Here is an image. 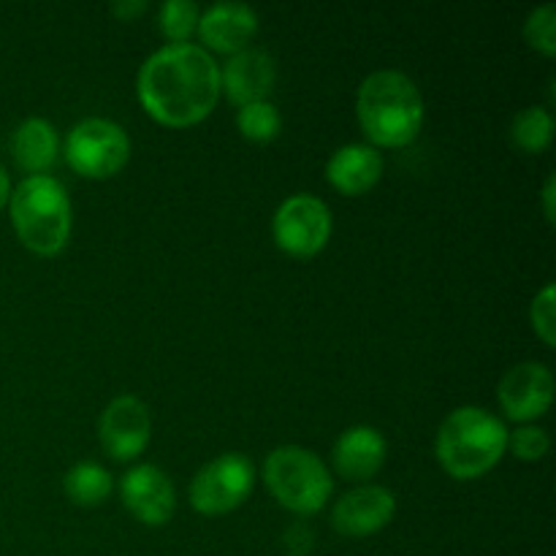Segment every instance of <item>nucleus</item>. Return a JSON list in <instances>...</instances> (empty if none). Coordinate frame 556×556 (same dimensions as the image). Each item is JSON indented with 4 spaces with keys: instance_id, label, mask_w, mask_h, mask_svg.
Here are the masks:
<instances>
[{
    "instance_id": "obj_1",
    "label": "nucleus",
    "mask_w": 556,
    "mask_h": 556,
    "mask_svg": "<svg viewBox=\"0 0 556 556\" xmlns=\"http://www.w3.org/2000/svg\"><path fill=\"white\" fill-rule=\"evenodd\" d=\"M139 101L157 123L185 128L212 112L220 96V68L204 47L168 43L139 68Z\"/></svg>"
},
{
    "instance_id": "obj_2",
    "label": "nucleus",
    "mask_w": 556,
    "mask_h": 556,
    "mask_svg": "<svg viewBox=\"0 0 556 556\" xmlns=\"http://www.w3.org/2000/svg\"><path fill=\"white\" fill-rule=\"evenodd\" d=\"M358 123L380 147H405L421 134L424 98L402 71H375L358 87Z\"/></svg>"
},
{
    "instance_id": "obj_3",
    "label": "nucleus",
    "mask_w": 556,
    "mask_h": 556,
    "mask_svg": "<svg viewBox=\"0 0 556 556\" xmlns=\"http://www.w3.org/2000/svg\"><path fill=\"white\" fill-rule=\"evenodd\" d=\"M508 429L489 410L476 405L456 407L438 429V459L448 476L459 481L483 476L503 459Z\"/></svg>"
},
{
    "instance_id": "obj_4",
    "label": "nucleus",
    "mask_w": 556,
    "mask_h": 556,
    "mask_svg": "<svg viewBox=\"0 0 556 556\" xmlns=\"http://www.w3.org/2000/svg\"><path fill=\"white\" fill-rule=\"evenodd\" d=\"M11 223L22 244L38 255H54L71 237V201L63 182L49 174L25 177L9 199Z\"/></svg>"
},
{
    "instance_id": "obj_5",
    "label": "nucleus",
    "mask_w": 556,
    "mask_h": 556,
    "mask_svg": "<svg viewBox=\"0 0 556 556\" xmlns=\"http://www.w3.org/2000/svg\"><path fill=\"white\" fill-rule=\"evenodd\" d=\"M264 481L277 503L299 516L318 514L334 492L329 467L299 445H280L266 456Z\"/></svg>"
},
{
    "instance_id": "obj_6",
    "label": "nucleus",
    "mask_w": 556,
    "mask_h": 556,
    "mask_svg": "<svg viewBox=\"0 0 556 556\" xmlns=\"http://www.w3.org/2000/svg\"><path fill=\"white\" fill-rule=\"evenodd\" d=\"M130 139L114 119L87 117L71 128L65 157L71 168L90 179H106L128 163Z\"/></svg>"
},
{
    "instance_id": "obj_7",
    "label": "nucleus",
    "mask_w": 556,
    "mask_h": 556,
    "mask_svg": "<svg viewBox=\"0 0 556 556\" xmlns=\"http://www.w3.org/2000/svg\"><path fill=\"white\" fill-rule=\"evenodd\" d=\"M255 470L244 454H223L195 472L190 505L204 516H220L239 508L253 492Z\"/></svg>"
},
{
    "instance_id": "obj_8",
    "label": "nucleus",
    "mask_w": 556,
    "mask_h": 556,
    "mask_svg": "<svg viewBox=\"0 0 556 556\" xmlns=\"http://www.w3.org/2000/svg\"><path fill=\"white\" fill-rule=\"evenodd\" d=\"M275 242L296 258H313L331 237V212L318 195H288L275 212Z\"/></svg>"
},
{
    "instance_id": "obj_9",
    "label": "nucleus",
    "mask_w": 556,
    "mask_h": 556,
    "mask_svg": "<svg viewBox=\"0 0 556 556\" xmlns=\"http://www.w3.org/2000/svg\"><path fill=\"white\" fill-rule=\"evenodd\" d=\"M98 438L112 459H136L150 443V410L144 402L130 394L114 396L101 413Z\"/></svg>"
},
{
    "instance_id": "obj_10",
    "label": "nucleus",
    "mask_w": 556,
    "mask_h": 556,
    "mask_svg": "<svg viewBox=\"0 0 556 556\" xmlns=\"http://www.w3.org/2000/svg\"><path fill=\"white\" fill-rule=\"evenodd\" d=\"M500 405L514 421H535L546 416L554 402V378L546 364L525 362L519 367L508 369L500 380Z\"/></svg>"
},
{
    "instance_id": "obj_11",
    "label": "nucleus",
    "mask_w": 556,
    "mask_h": 556,
    "mask_svg": "<svg viewBox=\"0 0 556 556\" xmlns=\"http://www.w3.org/2000/svg\"><path fill=\"white\" fill-rule=\"evenodd\" d=\"M123 503L141 525L161 527L166 525L177 508V492L174 483L161 467L155 465H136L125 472L123 486Z\"/></svg>"
},
{
    "instance_id": "obj_12",
    "label": "nucleus",
    "mask_w": 556,
    "mask_h": 556,
    "mask_svg": "<svg viewBox=\"0 0 556 556\" xmlns=\"http://www.w3.org/2000/svg\"><path fill=\"white\" fill-rule=\"evenodd\" d=\"M396 514L394 494L386 486H358L342 494L331 510V525L337 532L351 538H367L383 530Z\"/></svg>"
},
{
    "instance_id": "obj_13",
    "label": "nucleus",
    "mask_w": 556,
    "mask_h": 556,
    "mask_svg": "<svg viewBox=\"0 0 556 556\" xmlns=\"http://www.w3.org/2000/svg\"><path fill=\"white\" fill-rule=\"evenodd\" d=\"M275 85V60L264 49H239L220 68V90H226L228 101L237 106L266 101Z\"/></svg>"
},
{
    "instance_id": "obj_14",
    "label": "nucleus",
    "mask_w": 556,
    "mask_h": 556,
    "mask_svg": "<svg viewBox=\"0 0 556 556\" xmlns=\"http://www.w3.org/2000/svg\"><path fill=\"white\" fill-rule=\"evenodd\" d=\"M258 30V14L248 3H220L210 5L204 14H199V36L215 52H239L248 47L250 38Z\"/></svg>"
},
{
    "instance_id": "obj_15",
    "label": "nucleus",
    "mask_w": 556,
    "mask_h": 556,
    "mask_svg": "<svg viewBox=\"0 0 556 556\" xmlns=\"http://www.w3.org/2000/svg\"><path fill=\"white\" fill-rule=\"evenodd\" d=\"M334 467L348 481H367L383 467L386 462V440L375 427L358 424L345 429L334 443Z\"/></svg>"
},
{
    "instance_id": "obj_16",
    "label": "nucleus",
    "mask_w": 556,
    "mask_h": 556,
    "mask_svg": "<svg viewBox=\"0 0 556 556\" xmlns=\"http://www.w3.org/2000/svg\"><path fill=\"white\" fill-rule=\"evenodd\" d=\"M383 174V155L372 144H345L329 157L326 177L348 195L367 193Z\"/></svg>"
},
{
    "instance_id": "obj_17",
    "label": "nucleus",
    "mask_w": 556,
    "mask_h": 556,
    "mask_svg": "<svg viewBox=\"0 0 556 556\" xmlns=\"http://www.w3.org/2000/svg\"><path fill=\"white\" fill-rule=\"evenodd\" d=\"M11 150H14L20 168H25L30 177L49 172L54 166V161H58V130H54V125L49 119L27 117L14 130Z\"/></svg>"
},
{
    "instance_id": "obj_18",
    "label": "nucleus",
    "mask_w": 556,
    "mask_h": 556,
    "mask_svg": "<svg viewBox=\"0 0 556 556\" xmlns=\"http://www.w3.org/2000/svg\"><path fill=\"white\" fill-rule=\"evenodd\" d=\"M63 489L71 503L90 508V505L103 503L112 494V476L98 462H79L65 472Z\"/></svg>"
},
{
    "instance_id": "obj_19",
    "label": "nucleus",
    "mask_w": 556,
    "mask_h": 556,
    "mask_svg": "<svg viewBox=\"0 0 556 556\" xmlns=\"http://www.w3.org/2000/svg\"><path fill=\"white\" fill-rule=\"evenodd\" d=\"M510 139L525 152H543L554 139V117L543 106H527L510 123Z\"/></svg>"
},
{
    "instance_id": "obj_20",
    "label": "nucleus",
    "mask_w": 556,
    "mask_h": 556,
    "mask_svg": "<svg viewBox=\"0 0 556 556\" xmlns=\"http://www.w3.org/2000/svg\"><path fill=\"white\" fill-rule=\"evenodd\" d=\"M237 125L242 130L244 139L250 141H269L280 134V112H277L275 103L269 101H255L248 106H239Z\"/></svg>"
},
{
    "instance_id": "obj_21",
    "label": "nucleus",
    "mask_w": 556,
    "mask_h": 556,
    "mask_svg": "<svg viewBox=\"0 0 556 556\" xmlns=\"http://www.w3.org/2000/svg\"><path fill=\"white\" fill-rule=\"evenodd\" d=\"M195 27H199V5L193 0H166L161 5V30L174 43H188Z\"/></svg>"
},
{
    "instance_id": "obj_22",
    "label": "nucleus",
    "mask_w": 556,
    "mask_h": 556,
    "mask_svg": "<svg viewBox=\"0 0 556 556\" xmlns=\"http://www.w3.org/2000/svg\"><path fill=\"white\" fill-rule=\"evenodd\" d=\"M525 38L532 49L552 58L556 52V5L543 3L535 11H530L525 22Z\"/></svg>"
},
{
    "instance_id": "obj_23",
    "label": "nucleus",
    "mask_w": 556,
    "mask_h": 556,
    "mask_svg": "<svg viewBox=\"0 0 556 556\" xmlns=\"http://www.w3.org/2000/svg\"><path fill=\"white\" fill-rule=\"evenodd\" d=\"M508 445L521 462H538L548 451V432L543 427H535V424H527V427L508 434Z\"/></svg>"
},
{
    "instance_id": "obj_24",
    "label": "nucleus",
    "mask_w": 556,
    "mask_h": 556,
    "mask_svg": "<svg viewBox=\"0 0 556 556\" xmlns=\"http://www.w3.org/2000/svg\"><path fill=\"white\" fill-rule=\"evenodd\" d=\"M554 286H546L535 299H532L530 307V318H532V329L538 331L543 342L548 348L556 342V326H554Z\"/></svg>"
},
{
    "instance_id": "obj_25",
    "label": "nucleus",
    "mask_w": 556,
    "mask_h": 556,
    "mask_svg": "<svg viewBox=\"0 0 556 556\" xmlns=\"http://www.w3.org/2000/svg\"><path fill=\"white\" fill-rule=\"evenodd\" d=\"M313 530L304 521H293L286 535H282V548H286L288 556H307L313 552Z\"/></svg>"
},
{
    "instance_id": "obj_26",
    "label": "nucleus",
    "mask_w": 556,
    "mask_h": 556,
    "mask_svg": "<svg viewBox=\"0 0 556 556\" xmlns=\"http://www.w3.org/2000/svg\"><path fill=\"white\" fill-rule=\"evenodd\" d=\"M144 9V0H117V3H112L114 16H119V20H134V16L141 14Z\"/></svg>"
},
{
    "instance_id": "obj_27",
    "label": "nucleus",
    "mask_w": 556,
    "mask_h": 556,
    "mask_svg": "<svg viewBox=\"0 0 556 556\" xmlns=\"http://www.w3.org/2000/svg\"><path fill=\"white\" fill-rule=\"evenodd\" d=\"M554 188H556V179L554 174L546 179V185H543V212H546V220L554 223Z\"/></svg>"
},
{
    "instance_id": "obj_28",
    "label": "nucleus",
    "mask_w": 556,
    "mask_h": 556,
    "mask_svg": "<svg viewBox=\"0 0 556 556\" xmlns=\"http://www.w3.org/2000/svg\"><path fill=\"white\" fill-rule=\"evenodd\" d=\"M9 199H11V179L9 174H5V168L0 166V210H3Z\"/></svg>"
}]
</instances>
